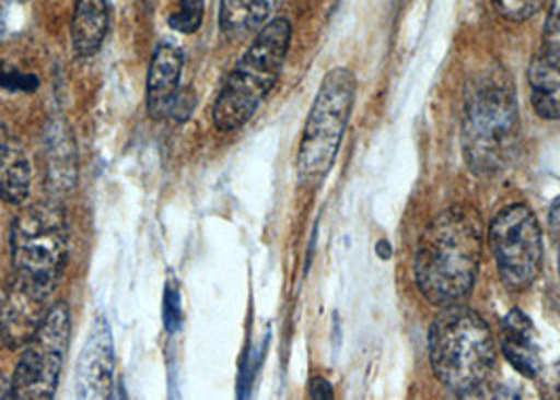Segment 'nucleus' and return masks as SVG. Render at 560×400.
<instances>
[{
  "mask_svg": "<svg viewBox=\"0 0 560 400\" xmlns=\"http://www.w3.org/2000/svg\"><path fill=\"white\" fill-rule=\"evenodd\" d=\"M68 222L56 202L26 207L11 228V281L0 306V340L22 350L51 310L68 261Z\"/></svg>",
  "mask_w": 560,
  "mask_h": 400,
  "instance_id": "obj_1",
  "label": "nucleus"
},
{
  "mask_svg": "<svg viewBox=\"0 0 560 400\" xmlns=\"http://www.w3.org/2000/svg\"><path fill=\"white\" fill-rule=\"evenodd\" d=\"M482 230L475 211L451 207L423 230L416 254L421 297L436 306H459L477 283Z\"/></svg>",
  "mask_w": 560,
  "mask_h": 400,
  "instance_id": "obj_2",
  "label": "nucleus"
},
{
  "mask_svg": "<svg viewBox=\"0 0 560 400\" xmlns=\"http://www.w3.org/2000/svg\"><path fill=\"white\" fill-rule=\"evenodd\" d=\"M518 143V104L512 77L485 70L468 86L464 110V152L477 173L502 172Z\"/></svg>",
  "mask_w": 560,
  "mask_h": 400,
  "instance_id": "obj_3",
  "label": "nucleus"
},
{
  "mask_svg": "<svg viewBox=\"0 0 560 400\" xmlns=\"http://www.w3.org/2000/svg\"><path fill=\"white\" fill-rule=\"evenodd\" d=\"M293 28L287 17H272L236 61L213 106V125L222 133L243 129L277 85L289 54Z\"/></svg>",
  "mask_w": 560,
  "mask_h": 400,
  "instance_id": "obj_4",
  "label": "nucleus"
},
{
  "mask_svg": "<svg viewBox=\"0 0 560 400\" xmlns=\"http://www.w3.org/2000/svg\"><path fill=\"white\" fill-rule=\"evenodd\" d=\"M428 352L434 377L462 395L480 388L495 365V338L485 318L459 306L441 308L430 325Z\"/></svg>",
  "mask_w": 560,
  "mask_h": 400,
  "instance_id": "obj_5",
  "label": "nucleus"
},
{
  "mask_svg": "<svg viewBox=\"0 0 560 400\" xmlns=\"http://www.w3.org/2000/svg\"><path fill=\"white\" fill-rule=\"evenodd\" d=\"M357 77L350 68L327 72L302 133L298 150V177L304 188H318L336 163L348 120L354 108Z\"/></svg>",
  "mask_w": 560,
  "mask_h": 400,
  "instance_id": "obj_6",
  "label": "nucleus"
},
{
  "mask_svg": "<svg viewBox=\"0 0 560 400\" xmlns=\"http://www.w3.org/2000/svg\"><path fill=\"white\" fill-rule=\"evenodd\" d=\"M489 245L510 291H525L537 281L544 266V238L529 204L512 202L498 211L489 226Z\"/></svg>",
  "mask_w": 560,
  "mask_h": 400,
  "instance_id": "obj_7",
  "label": "nucleus"
},
{
  "mask_svg": "<svg viewBox=\"0 0 560 400\" xmlns=\"http://www.w3.org/2000/svg\"><path fill=\"white\" fill-rule=\"evenodd\" d=\"M72 318L66 302H56L36 336L22 348L11 379L15 400H56L63 369Z\"/></svg>",
  "mask_w": 560,
  "mask_h": 400,
  "instance_id": "obj_8",
  "label": "nucleus"
},
{
  "mask_svg": "<svg viewBox=\"0 0 560 400\" xmlns=\"http://www.w3.org/2000/svg\"><path fill=\"white\" fill-rule=\"evenodd\" d=\"M116 354L110 325L95 316L77 363V400H116Z\"/></svg>",
  "mask_w": 560,
  "mask_h": 400,
  "instance_id": "obj_9",
  "label": "nucleus"
},
{
  "mask_svg": "<svg viewBox=\"0 0 560 400\" xmlns=\"http://www.w3.org/2000/svg\"><path fill=\"white\" fill-rule=\"evenodd\" d=\"M184 70V54L173 43H161L148 68V85H145V97H148V113L154 118L171 116L173 106L179 97V81Z\"/></svg>",
  "mask_w": 560,
  "mask_h": 400,
  "instance_id": "obj_10",
  "label": "nucleus"
},
{
  "mask_svg": "<svg viewBox=\"0 0 560 400\" xmlns=\"http://www.w3.org/2000/svg\"><path fill=\"white\" fill-rule=\"evenodd\" d=\"M529 89L535 115L560 120V51L541 47L529 66Z\"/></svg>",
  "mask_w": 560,
  "mask_h": 400,
  "instance_id": "obj_11",
  "label": "nucleus"
},
{
  "mask_svg": "<svg viewBox=\"0 0 560 400\" xmlns=\"http://www.w3.org/2000/svg\"><path fill=\"white\" fill-rule=\"evenodd\" d=\"M110 28L108 0H74L72 11V45L81 58L100 54Z\"/></svg>",
  "mask_w": 560,
  "mask_h": 400,
  "instance_id": "obj_12",
  "label": "nucleus"
},
{
  "mask_svg": "<svg viewBox=\"0 0 560 400\" xmlns=\"http://www.w3.org/2000/svg\"><path fill=\"white\" fill-rule=\"evenodd\" d=\"M32 190L28 156L20 142L0 125V200L24 204Z\"/></svg>",
  "mask_w": 560,
  "mask_h": 400,
  "instance_id": "obj_13",
  "label": "nucleus"
},
{
  "mask_svg": "<svg viewBox=\"0 0 560 400\" xmlns=\"http://www.w3.org/2000/svg\"><path fill=\"white\" fill-rule=\"evenodd\" d=\"M502 352L508 363L525 377H535L539 373V352L535 345V331H533L529 316L521 310H512L505 316L502 327Z\"/></svg>",
  "mask_w": 560,
  "mask_h": 400,
  "instance_id": "obj_14",
  "label": "nucleus"
},
{
  "mask_svg": "<svg viewBox=\"0 0 560 400\" xmlns=\"http://www.w3.org/2000/svg\"><path fill=\"white\" fill-rule=\"evenodd\" d=\"M277 0H222L220 26L225 36L238 38L255 30H261L270 22Z\"/></svg>",
  "mask_w": 560,
  "mask_h": 400,
  "instance_id": "obj_15",
  "label": "nucleus"
},
{
  "mask_svg": "<svg viewBox=\"0 0 560 400\" xmlns=\"http://www.w3.org/2000/svg\"><path fill=\"white\" fill-rule=\"evenodd\" d=\"M47 173L56 190H70L77 181L72 136L63 122H56L47 142Z\"/></svg>",
  "mask_w": 560,
  "mask_h": 400,
  "instance_id": "obj_16",
  "label": "nucleus"
},
{
  "mask_svg": "<svg viewBox=\"0 0 560 400\" xmlns=\"http://www.w3.org/2000/svg\"><path fill=\"white\" fill-rule=\"evenodd\" d=\"M205 20V0H177L167 15L171 30L179 34H195Z\"/></svg>",
  "mask_w": 560,
  "mask_h": 400,
  "instance_id": "obj_17",
  "label": "nucleus"
},
{
  "mask_svg": "<svg viewBox=\"0 0 560 400\" xmlns=\"http://www.w3.org/2000/svg\"><path fill=\"white\" fill-rule=\"evenodd\" d=\"M163 322L168 333H177L184 325V308H182V291L179 285L171 279L165 286V299H163Z\"/></svg>",
  "mask_w": 560,
  "mask_h": 400,
  "instance_id": "obj_18",
  "label": "nucleus"
},
{
  "mask_svg": "<svg viewBox=\"0 0 560 400\" xmlns=\"http://www.w3.org/2000/svg\"><path fill=\"white\" fill-rule=\"evenodd\" d=\"M495 11L510 22H525L533 17L548 0H491Z\"/></svg>",
  "mask_w": 560,
  "mask_h": 400,
  "instance_id": "obj_19",
  "label": "nucleus"
},
{
  "mask_svg": "<svg viewBox=\"0 0 560 400\" xmlns=\"http://www.w3.org/2000/svg\"><path fill=\"white\" fill-rule=\"evenodd\" d=\"M541 47L559 49L560 51V0H550L548 15H546V26H544Z\"/></svg>",
  "mask_w": 560,
  "mask_h": 400,
  "instance_id": "obj_20",
  "label": "nucleus"
},
{
  "mask_svg": "<svg viewBox=\"0 0 560 400\" xmlns=\"http://www.w3.org/2000/svg\"><path fill=\"white\" fill-rule=\"evenodd\" d=\"M32 83H36V81L28 74H22L15 68L0 63V85L11 86V89H32Z\"/></svg>",
  "mask_w": 560,
  "mask_h": 400,
  "instance_id": "obj_21",
  "label": "nucleus"
},
{
  "mask_svg": "<svg viewBox=\"0 0 560 400\" xmlns=\"http://www.w3.org/2000/svg\"><path fill=\"white\" fill-rule=\"evenodd\" d=\"M308 392L310 400H336L334 388H331L329 379H325V377H312Z\"/></svg>",
  "mask_w": 560,
  "mask_h": 400,
  "instance_id": "obj_22",
  "label": "nucleus"
},
{
  "mask_svg": "<svg viewBox=\"0 0 560 400\" xmlns=\"http://www.w3.org/2000/svg\"><path fill=\"white\" fill-rule=\"evenodd\" d=\"M548 228L552 238L557 240V245H560V197L552 202L550 211H548Z\"/></svg>",
  "mask_w": 560,
  "mask_h": 400,
  "instance_id": "obj_23",
  "label": "nucleus"
},
{
  "mask_svg": "<svg viewBox=\"0 0 560 400\" xmlns=\"http://www.w3.org/2000/svg\"><path fill=\"white\" fill-rule=\"evenodd\" d=\"M0 400H15L13 399L11 381H9L7 375H2V373H0Z\"/></svg>",
  "mask_w": 560,
  "mask_h": 400,
  "instance_id": "obj_24",
  "label": "nucleus"
},
{
  "mask_svg": "<svg viewBox=\"0 0 560 400\" xmlns=\"http://www.w3.org/2000/svg\"><path fill=\"white\" fill-rule=\"evenodd\" d=\"M453 400H487L485 399V395H482V390L480 388H475V390H468V392H462V395H455V399Z\"/></svg>",
  "mask_w": 560,
  "mask_h": 400,
  "instance_id": "obj_25",
  "label": "nucleus"
},
{
  "mask_svg": "<svg viewBox=\"0 0 560 400\" xmlns=\"http://www.w3.org/2000/svg\"><path fill=\"white\" fill-rule=\"evenodd\" d=\"M491 400H521L518 399V395L514 392V390H510V388H500L495 395H493V399Z\"/></svg>",
  "mask_w": 560,
  "mask_h": 400,
  "instance_id": "obj_26",
  "label": "nucleus"
},
{
  "mask_svg": "<svg viewBox=\"0 0 560 400\" xmlns=\"http://www.w3.org/2000/svg\"><path fill=\"white\" fill-rule=\"evenodd\" d=\"M4 7H7V0H0V36H2V24H4Z\"/></svg>",
  "mask_w": 560,
  "mask_h": 400,
  "instance_id": "obj_27",
  "label": "nucleus"
},
{
  "mask_svg": "<svg viewBox=\"0 0 560 400\" xmlns=\"http://www.w3.org/2000/svg\"><path fill=\"white\" fill-rule=\"evenodd\" d=\"M116 400H129V395L122 386H118V390H116Z\"/></svg>",
  "mask_w": 560,
  "mask_h": 400,
  "instance_id": "obj_28",
  "label": "nucleus"
},
{
  "mask_svg": "<svg viewBox=\"0 0 560 400\" xmlns=\"http://www.w3.org/2000/svg\"><path fill=\"white\" fill-rule=\"evenodd\" d=\"M559 277H560V245H559Z\"/></svg>",
  "mask_w": 560,
  "mask_h": 400,
  "instance_id": "obj_29",
  "label": "nucleus"
}]
</instances>
